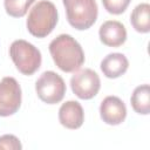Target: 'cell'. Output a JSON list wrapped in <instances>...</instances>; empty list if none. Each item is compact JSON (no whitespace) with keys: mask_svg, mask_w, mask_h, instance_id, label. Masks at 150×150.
I'll list each match as a JSON object with an SVG mask.
<instances>
[{"mask_svg":"<svg viewBox=\"0 0 150 150\" xmlns=\"http://www.w3.org/2000/svg\"><path fill=\"white\" fill-rule=\"evenodd\" d=\"M70 87L79 98L90 100L97 95L101 88V80L96 71L86 68L74 73L70 79Z\"/></svg>","mask_w":150,"mask_h":150,"instance_id":"8992f818","label":"cell"},{"mask_svg":"<svg viewBox=\"0 0 150 150\" xmlns=\"http://www.w3.org/2000/svg\"><path fill=\"white\" fill-rule=\"evenodd\" d=\"M100 67L105 77L117 79L128 70L129 61L125 55L121 53H111L102 60Z\"/></svg>","mask_w":150,"mask_h":150,"instance_id":"8fae6325","label":"cell"},{"mask_svg":"<svg viewBox=\"0 0 150 150\" xmlns=\"http://www.w3.org/2000/svg\"><path fill=\"white\" fill-rule=\"evenodd\" d=\"M98 36L103 45L108 47H120L127 40V29L122 22L108 20L101 25Z\"/></svg>","mask_w":150,"mask_h":150,"instance_id":"9c48e42d","label":"cell"},{"mask_svg":"<svg viewBox=\"0 0 150 150\" xmlns=\"http://www.w3.org/2000/svg\"><path fill=\"white\" fill-rule=\"evenodd\" d=\"M49 53L54 63L64 73H75L84 63L81 45L69 34H60L49 43Z\"/></svg>","mask_w":150,"mask_h":150,"instance_id":"6da1fadb","label":"cell"},{"mask_svg":"<svg viewBox=\"0 0 150 150\" xmlns=\"http://www.w3.org/2000/svg\"><path fill=\"white\" fill-rule=\"evenodd\" d=\"M22 145L20 139L14 135L0 136V150H21Z\"/></svg>","mask_w":150,"mask_h":150,"instance_id":"2e32d148","label":"cell"},{"mask_svg":"<svg viewBox=\"0 0 150 150\" xmlns=\"http://www.w3.org/2000/svg\"><path fill=\"white\" fill-rule=\"evenodd\" d=\"M130 22L136 32L149 33L150 32V5L146 2L137 5L130 15Z\"/></svg>","mask_w":150,"mask_h":150,"instance_id":"7c38bea8","label":"cell"},{"mask_svg":"<svg viewBox=\"0 0 150 150\" xmlns=\"http://www.w3.org/2000/svg\"><path fill=\"white\" fill-rule=\"evenodd\" d=\"M59 121L67 129H79L84 122L82 105L77 101H67L59 109Z\"/></svg>","mask_w":150,"mask_h":150,"instance_id":"30bf717a","label":"cell"},{"mask_svg":"<svg viewBox=\"0 0 150 150\" xmlns=\"http://www.w3.org/2000/svg\"><path fill=\"white\" fill-rule=\"evenodd\" d=\"M66 8L67 20L71 27L77 30L90 28L98 14L95 0H62Z\"/></svg>","mask_w":150,"mask_h":150,"instance_id":"277c9868","label":"cell"},{"mask_svg":"<svg viewBox=\"0 0 150 150\" xmlns=\"http://www.w3.org/2000/svg\"><path fill=\"white\" fill-rule=\"evenodd\" d=\"M132 109L139 115H149L150 112V87L149 84H142L135 88L131 98Z\"/></svg>","mask_w":150,"mask_h":150,"instance_id":"4fadbf2b","label":"cell"},{"mask_svg":"<svg viewBox=\"0 0 150 150\" xmlns=\"http://www.w3.org/2000/svg\"><path fill=\"white\" fill-rule=\"evenodd\" d=\"M9 56L16 69L23 75H33L41 66L40 50L26 40H15L9 47Z\"/></svg>","mask_w":150,"mask_h":150,"instance_id":"3957f363","label":"cell"},{"mask_svg":"<svg viewBox=\"0 0 150 150\" xmlns=\"http://www.w3.org/2000/svg\"><path fill=\"white\" fill-rule=\"evenodd\" d=\"M131 0H102L105 11L110 14L118 15L125 12Z\"/></svg>","mask_w":150,"mask_h":150,"instance_id":"9a60e30c","label":"cell"},{"mask_svg":"<svg viewBox=\"0 0 150 150\" xmlns=\"http://www.w3.org/2000/svg\"><path fill=\"white\" fill-rule=\"evenodd\" d=\"M35 91L39 98L47 104H56L66 94V83L55 71H43L35 82Z\"/></svg>","mask_w":150,"mask_h":150,"instance_id":"5b68a950","label":"cell"},{"mask_svg":"<svg viewBox=\"0 0 150 150\" xmlns=\"http://www.w3.org/2000/svg\"><path fill=\"white\" fill-rule=\"evenodd\" d=\"M100 116L102 121L109 125H118L127 117V108L124 102L117 96H107L100 105Z\"/></svg>","mask_w":150,"mask_h":150,"instance_id":"ba28073f","label":"cell"},{"mask_svg":"<svg viewBox=\"0 0 150 150\" xmlns=\"http://www.w3.org/2000/svg\"><path fill=\"white\" fill-rule=\"evenodd\" d=\"M35 0H4L5 11L9 16L22 18Z\"/></svg>","mask_w":150,"mask_h":150,"instance_id":"5bb4252c","label":"cell"},{"mask_svg":"<svg viewBox=\"0 0 150 150\" xmlns=\"http://www.w3.org/2000/svg\"><path fill=\"white\" fill-rule=\"evenodd\" d=\"M21 105V87L14 77L6 76L0 81V116L14 115Z\"/></svg>","mask_w":150,"mask_h":150,"instance_id":"52a82bcc","label":"cell"},{"mask_svg":"<svg viewBox=\"0 0 150 150\" xmlns=\"http://www.w3.org/2000/svg\"><path fill=\"white\" fill-rule=\"evenodd\" d=\"M57 9L52 1L41 0L30 9L27 18V29L35 38H46L57 23Z\"/></svg>","mask_w":150,"mask_h":150,"instance_id":"7a4b0ae2","label":"cell"}]
</instances>
